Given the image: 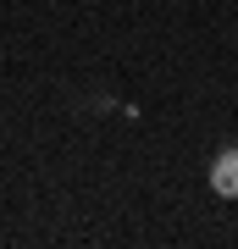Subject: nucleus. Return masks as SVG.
Listing matches in <instances>:
<instances>
[{
  "instance_id": "nucleus-1",
  "label": "nucleus",
  "mask_w": 238,
  "mask_h": 249,
  "mask_svg": "<svg viewBox=\"0 0 238 249\" xmlns=\"http://www.w3.org/2000/svg\"><path fill=\"white\" fill-rule=\"evenodd\" d=\"M211 188L221 199H238V150H221L211 160Z\"/></svg>"
}]
</instances>
